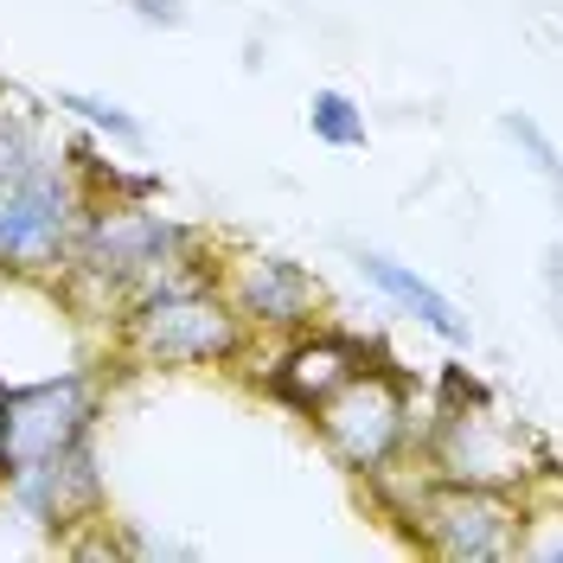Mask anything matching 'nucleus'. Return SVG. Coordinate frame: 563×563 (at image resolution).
Masks as SVG:
<instances>
[{"mask_svg":"<svg viewBox=\"0 0 563 563\" xmlns=\"http://www.w3.org/2000/svg\"><path fill=\"white\" fill-rule=\"evenodd\" d=\"M218 256L206 250L167 263L161 276H147L115 314V346L141 372H211V365H238L250 352L244 320L231 314V301L218 295Z\"/></svg>","mask_w":563,"mask_h":563,"instance_id":"f257e3e1","label":"nucleus"},{"mask_svg":"<svg viewBox=\"0 0 563 563\" xmlns=\"http://www.w3.org/2000/svg\"><path fill=\"white\" fill-rule=\"evenodd\" d=\"M417 461L435 481H467V487H506L526 493L544 467H558L551 442H538L519 417L493 410V397L474 404H435L429 429H417Z\"/></svg>","mask_w":563,"mask_h":563,"instance_id":"f03ea898","label":"nucleus"},{"mask_svg":"<svg viewBox=\"0 0 563 563\" xmlns=\"http://www.w3.org/2000/svg\"><path fill=\"white\" fill-rule=\"evenodd\" d=\"M84 211H90V186L77 174V161L45 141L33 167L0 192V276H58Z\"/></svg>","mask_w":563,"mask_h":563,"instance_id":"7ed1b4c3","label":"nucleus"},{"mask_svg":"<svg viewBox=\"0 0 563 563\" xmlns=\"http://www.w3.org/2000/svg\"><path fill=\"white\" fill-rule=\"evenodd\" d=\"M308 422L320 429V449L340 461L346 474L372 481L397 455H410V442H417V397H410V378L397 365H372L365 358L346 385H333L308 410Z\"/></svg>","mask_w":563,"mask_h":563,"instance_id":"20e7f679","label":"nucleus"},{"mask_svg":"<svg viewBox=\"0 0 563 563\" xmlns=\"http://www.w3.org/2000/svg\"><path fill=\"white\" fill-rule=\"evenodd\" d=\"M192 250H206V238H199L192 224L167 218V211L141 206V199H90L84 224H77V244H70V256H65V269L103 282L109 295L129 301L147 276H161L167 263L192 256Z\"/></svg>","mask_w":563,"mask_h":563,"instance_id":"39448f33","label":"nucleus"},{"mask_svg":"<svg viewBox=\"0 0 563 563\" xmlns=\"http://www.w3.org/2000/svg\"><path fill=\"white\" fill-rule=\"evenodd\" d=\"M397 519L410 531V544L442 563H512L519 558V493L506 487H467V481H422Z\"/></svg>","mask_w":563,"mask_h":563,"instance_id":"423d86ee","label":"nucleus"},{"mask_svg":"<svg viewBox=\"0 0 563 563\" xmlns=\"http://www.w3.org/2000/svg\"><path fill=\"white\" fill-rule=\"evenodd\" d=\"M97 417H103V372L97 365H58V372L0 385V481L97 435Z\"/></svg>","mask_w":563,"mask_h":563,"instance_id":"0eeeda50","label":"nucleus"},{"mask_svg":"<svg viewBox=\"0 0 563 563\" xmlns=\"http://www.w3.org/2000/svg\"><path fill=\"white\" fill-rule=\"evenodd\" d=\"M218 295L231 301V314L244 320L250 340H282V333H301L314 327L327 308V288L314 269H301L295 256L276 250H231L218 263Z\"/></svg>","mask_w":563,"mask_h":563,"instance_id":"6e6552de","label":"nucleus"},{"mask_svg":"<svg viewBox=\"0 0 563 563\" xmlns=\"http://www.w3.org/2000/svg\"><path fill=\"white\" fill-rule=\"evenodd\" d=\"M0 493H7V506H13L26 526L52 531V538L97 526V519H103L97 435H84V442H70V449H58V455L33 461V467H20V474H7Z\"/></svg>","mask_w":563,"mask_h":563,"instance_id":"1a4fd4ad","label":"nucleus"},{"mask_svg":"<svg viewBox=\"0 0 563 563\" xmlns=\"http://www.w3.org/2000/svg\"><path fill=\"white\" fill-rule=\"evenodd\" d=\"M365 358H372V352L358 346V340H346V333H333V327L314 320V327H301V333H282V352H276V365L263 372V390L282 397V404H295V410L308 417L320 397L333 385H346Z\"/></svg>","mask_w":563,"mask_h":563,"instance_id":"9d476101","label":"nucleus"},{"mask_svg":"<svg viewBox=\"0 0 563 563\" xmlns=\"http://www.w3.org/2000/svg\"><path fill=\"white\" fill-rule=\"evenodd\" d=\"M352 269L372 282L385 301H397L410 320H422L435 340H449V346H461V352L474 346V327H467V314H461V308L442 295V288H435V282H422L410 263H397V256H385V250H372V244H352Z\"/></svg>","mask_w":563,"mask_h":563,"instance_id":"9b49d317","label":"nucleus"},{"mask_svg":"<svg viewBox=\"0 0 563 563\" xmlns=\"http://www.w3.org/2000/svg\"><path fill=\"white\" fill-rule=\"evenodd\" d=\"M58 109H65V115H77L84 129H97L109 147H129V154H141V147H147V122H141L135 109L97 97V90H58Z\"/></svg>","mask_w":563,"mask_h":563,"instance_id":"f8f14e48","label":"nucleus"},{"mask_svg":"<svg viewBox=\"0 0 563 563\" xmlns=\"http://www.w3.org/2000/svg\"><path fill=\"white\" fill-rule=\"evenodd\" d=\"M308 129H314L320 147H365L372 141V129H365V109L352 103L346 90H314L308 97Z\"/></svg>","mask_w":563,"mask_h":563,"instance_id":"ddd939ff","label":"nucleus"},{"mask_svg":"<svg viewBox=\"0 0 563 563\" xmlns=\"http://www.w3.org/2000/svg\"><path fill=\"white\" fill-rule=\"evenodd\" d=\"M38 147H45V135H38L33 109L20 103V97H7V103H0V192L33 167Z\"/></svg>","mask_w":563,"mask_h":563,"instance_id":"4468645a","label":"nucleus"},{"mask_svg":"<svg viewBox=\"0 0 563 563\" xmlns=\"http://www.w3.org/2000/svg\"><path fill=\"white\" fill-rule=\"evenodd\" d=\"M499 135L512 141V147H519V154H526V161H531L544 179H558V141L544 135L526 109H506V115H499Z\"/></svg>","mask_w":563,"mask_h":563,"instance_id":"2eb2a0df","label":"nucleus"},{"mask_svg":"<svg viewBox=\"0 0 563 563\" xmlns=\"http://www.w3.org/2000/svg\"><path fill=\"white\" fill-rule=\"evenodd\" d=\"M129 13H135L141 26H154V33H179L192 13H186V0H122Z\"/></svg>","mask_w":563,"mask_h":563,"instance_id":"dca6fc26","label":"nucleus"}]
</instances>
